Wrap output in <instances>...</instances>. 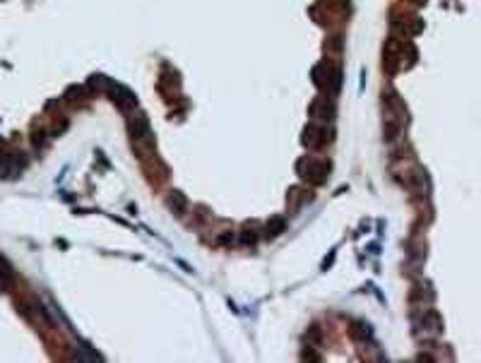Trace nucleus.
Returning a JSON list of instances; mask_svg holds the SVG:
<instances>
[{
    "mask_svg": "<svg viewBox=\"0 0 481 363\" xmlns=\"http://www.w3.org/2000/svg\"><path fill=\"white\" fill-rule=\"evenodd\" d=\"M284 228H286V221H284L281 217L270 219V221H267V236H279Z\"/></svg>",
    "mask_w": 481,
    "mask_h": 363,
    "instance_id": "obj_2",
    "label": "nucleus"
},
{
    "mask_svg": "<svg viewBox=\"0 0 481 363\" xmlns=\"http://www.w3.org/2000/svg\"><path fill=\"white\" fill-rule=\"evenodd\" d=\"M130 133H133V137L149 135V120L145 116H135V118L130 120Z\"/></svg>",
    "mask_w": 481,
    "mask_h": 363,
    "instance_id": "obj_1",
    "label": "nucleus"
},
{
    "mask_svg": "<svg viewBox=\"0 0 481 363\" xmlns=\"http://www.w3.org/2000/svg\"><path fill=\"white\" fill-rule=\"evenodd\" d=\"M169 205H171L176 212H183V209H185V197H183L181 192H173L171 197H169Z\"/></svg>",
    "mask_w": 481,
    "mask_h": 363,
    "instance_id": "obj_3",
    "label": "nucleus"
},
{
    "mask_svg": "<svg viewBox=\"0 0 481 363\" xmlns=\"http://www.w3.org/2000/svg\"><path fill=\"white\" fill-rule=\"evenodd\" d=\"M308 337L313 339V342H315V344H320V329H318L315 325H313V327L308 329Z\"/></svg>",
    "mask_w": 481,
    "mask_h": 363,
    "instance_id": "obj_4",
    "label": "nucleus"
},
{
    "mask_svg": "<svg viewBox=\"0 0 481 363\" xmlns=\"http://www.w3.org/2000/svg\"><path fill=\"white\" fill-rule=\"evenodd\" d=\"M243 243H255V236L253 234H243Z\"/></svg>",
    "mask_w": 481,
    "mask_h": 363,
    "instance_id": "obj_5",
    "label": "nucleus"
}]
</instances>
